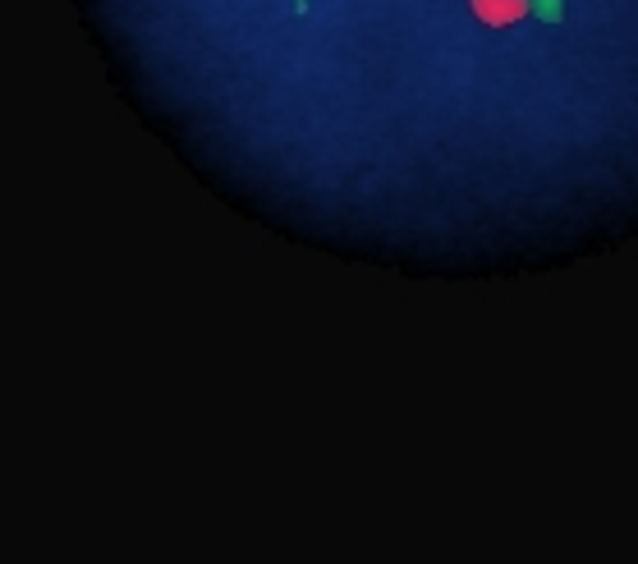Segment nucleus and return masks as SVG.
Here are the masks:
<instances>
[{
	"instance_id": "1",
	"label": "nucleus",
	"mask_w": 638,
	"mask_h": 564,
	"mask_svg": "<svg viewBox=\"0 0 638 564\" xmlns=\"http://www.w3.org/2000/svg\"><path fill=\"white\" fill-rule=\"evenodd\" d=\"M537 5H542V14H547V18H556V9H560V0H537Z\"/></svg>"
}]
</instances>
